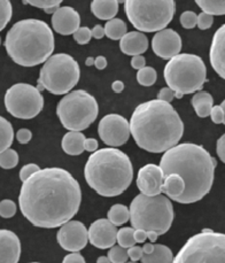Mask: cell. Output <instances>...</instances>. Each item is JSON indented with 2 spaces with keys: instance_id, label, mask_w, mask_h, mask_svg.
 I'll return each instance as SVG.
<instances>
[{
  "instance_id": "6da1fadb",
  "label": "cell",
  "mask_w": 225,
  "mask_h": 263,
  "mask_svg": "<svg viewBox=\"0 0 225 263\" xmlns=\"http://www.w3.org/2000/svg\"><path fill=\"white\" fill-rule=\"evenodd\" d=\"M82 201L81 186L62 168H45L23 182L20 209L32 226L54 229L71 221Z\"/></svg>"
},
{
  "instance_id": "7a4b0ae2",
  "label": "cell",
  "mask_w": 225,
  "mask_h": 263,
  "mask_svg": "<svg viewBox=\"0 0 225 263\" xmlns=\"http://www.w3.org/2000/svg\"><path fill=\"white\" fill-rule=\"evenodd\" d=\"M130 134L140 148L151 153H163L178 145L184 123L173 105L149 100L136 107L129 122Z\"/></svg>"
},
{
  "instance_id": "3957f363",
  "label": "cell",
  "mask_w": 225,
  "mask_h": 263,
  "mask_svg": "<svg viewBox=\"0 0 225 263\" xmlns=\"http://www.w3.org/2000/svg\"><path fill=\"white\" fill-rule=\"evenodd\" d=\"M165 178L178 175L185 184V191L177 200L179 203H193L201 200L212 190L216 160L197 144H178L164 152L160 162Z\"/></svg>"
},
{
  "instance_id": "277c9868",
  "label": "cell",
  "mask_w": 225,
  "mask_h": 263,
  "mask_svg": "<svg viewBox=\"0 0 225 263\" xmlns=\"http://www.w3.org/2000/svg\"><path fill=\"white\" fill-rule=\"evenodd\" d=\"M54 35L46 22L26 18L9 29L5 47L11 59L22 67L45 63L54 51Z\"/></svg>"
},
{
  "instance_id": "5b68a950",
  "label": "cell",
  "mask_w": 225,
  "mask_h": 263,
  "mask_svg": "<svg viewBox=\"0 0 225 263\" xmlns=\"http://www.w3.org/2000/svg\"><path fill=\"white\" fill-rule=\"evenodd\" d=\"M85 181L102 197H117L134 179L130 158L122 151L106 147L96 151L87 159L84 168Z\"/></svg>"
},
{
  "instance_id": "8992f818",
  "label": "cell",
  "mask_w": 225,
  "mask_h": 263,
  "mask_svg": "<svg viewBox=\"0 0 225 263\" xmlns=\"http://www.w3.org/2000/svg\"><path fill=\"white\" fill-rule=\"evenodd\" d=\"M129 212L131 226L135 230L153 231L159 236L167 233L174 221L173 203L162 194L155 197L138 194L132 200Z\"/></svg>"
},
{
  "instance_id": "52a82bcc",
  "label": "cell",
  "mask_w": 225,
  "mask_h": 263,
  "mask_svg": "<svg viewBox=\"0 0 225 263\" xmlns=\"http://www.w3.org/2000/svg\"><path fill=\"white\" fill-rule=\"evenodd\" d=\"M168 87L175 92V98L200 91L207 81V68L201 58L183 53L168 61L163 71Z\"/></svg>"
},
{
  "instance_id": "ba28073f",
  "label": "cell",
  "mask_w": 225,
  "mask_h": 263,
  "mask_svg": "<svg viewBox=\"0 0 225 263\" xmlns=\"http://www.w3.org/2000/svg\"><path fill=\"white\" fill-rule=\"evenodd\" d=\"M81 69L78 62L69 54L58 53L44 63L39 72L36 89L47 90L52 95H68L80 81Z\"/></svg>"
},
{
  "instance_id": "9c48e42d",
  "label": "cell",
  "mask_w": 225,
  "mask_h": 263,
  "mask_svg": "<svg viewBox=\"0 0 225 263\" xmlns=\"http://www.w3.org/2000/svg\"><path fill=\"white\" fill-rule=\"evenodd\" d=\"M124 9L139 32H159L173 20L176 4L174 0H126Z\"/></svg>"
},
{
  "instance_id": "30bf717a",
  "label": "cell",
  "mask_w": 225,
  "mask_h": 263,
  "mask_svg": "<svg viewBox=\"0 0 225 263\" xmlns=\"http://www.w3.org/2000/svg\"><path fill=\"white\" fill-rule=\"evenodd\" d=\"M57 114L66 129L81 133L97 120L99 106L89 92L76 90L69 92L60 100L57 107Z\"/></svg>"
},
{
  "instance_id": "8fae6325",
  "label": "cell",
  "mask_w": 225,
  "mask_h": 263,
  "mask_svg": "<svg viewBox=\"0 0 225 263\" xmlns=\"http://www.w3.org/2000/svg\"><path fill=\"white\" fill-rule=\"evenodd\" d=\"M173 263H225V233L201 231L185 242Z\"/></svg>"
},
{
  "instance_id": "7c38bea8",
  "label": "cell",
  "mask_w": 225,
  "mask_h": 263,
  "mask_svg": "<svg viewBox=\"0 0 225 263\" xmlns=\"http://www.w3.org/2000/svg\"><path fill=\"white\" fill-rule=\"evenodd\" d=\"M5 107L14 118L31 120L43 110L44 97L35 86L17 83L5 93Z\"/></svg>"
},
{
  "instance_id": "4fadbf2b",
  "label": "cell",
  "mask_w": 225,
  "mask_h": 263,
  "mask_svg": "<svg viewBox=\"0 0 225 263\" xmlns=\"http://www.w3.org/2000/svg\"><path fill=\"white\" fill-rule=\"evenodd\" d=\"M98 134L106 145L114 148L119 147L130 138L129 121L119 114L106 115L99 122Z\"/></svg>"
},
{
  "instance_id": "5bb4252c",
  "label": "cell",
  "mask_w": 225,
  "mask_h": 263,
  "mask_svg": "<svg viewBox=\"0 0 225 263\" xmlns=\"http://www.w3.org/2000/svg\"><path fill=\"white\" fill-rule=\"evenodd\" d=\"M57 239L63 250L71 253H78L85 248L89 241L87 229L80 221H69L60 227Z\"/></svg>"
},
{
  "instance_id": "9a60e30c",
  "label": "cell",
  "mask_w": 225,
  "mask_h": 263,
  "mask_svg": "<svg viewBox=\"0 0 225 263\" xmlns=\"http://www.w3.org/2000/svg\"><path fill=\"white\" fill-rule=\"evenodd\" d=\"M152 48L158 57L170 60L182 50V38L173 29H163L155 33L152 40Z\"/></svg>"
},
{
  "instance_id": "2e32d148",
  "label": "cell",
  "mask_w": 225,
  "mask_h": 263,
  "mask_svg": "<svg viewBox=\"0 0 225 263\" xmlns=\"http://www.w3.org/2000/svg\"><path fill=\"white\" fill-rule=\"evenodd\" d=\"M163 174L159 165L148 163L139 169L137 175V187L141 194L147 197H155L162 193Z\"/></svg>"
},
{
  "instance_id": "e0dca14e",
  "label": "cell",
  "mask_w": 225,
  "mask_h": 263,
  "mask_svg": "<svg viewBox=\"0 0 225 263\" xmlns=\"http://www.w3.org/2000/svg\"><path fill=\"white\" fill-rule=\"evenodd\" d=\"M87 235L91 245L99 250H107L115 246L117 229L106 218H99L91 224Z\"/></svg>"
},
{
  "instance_id": "ac0fdd59",
  "label": "cell",
  "mask_w": 225,
  "mask_h": 263,
  "mask_svg": "<svg viewBox=\"0 0 225 263\" xmlns=\"http://www.w3.org/2000/svg\"><path fill=\"white\" fill-rule=\"evenodd\" d=\"M81 16L75 8L70 6L59 7L52 16V27L63 36L74 35L80 29Z\"/></svg>"
},
{
  "instance_id": "d6986e66",
  "label": "cell",
  "mask_w": 225,
  "mask_h": 263,
  "mask_svg": "<svg viewBox=\"0 0 225 263\" xmlns=\"http://www.w3.org/2000/svg\"><path fill=\"white\" fill-rule=\"evenodd\" d=\"M21 256V241L11 230L0 229V263H17Z\"/></svg>"
},
{
  "instance_id": "ffe728a7",
  "label": "cell",
  "mask_w": 225,
  "mask_h": 263,
  "mask_svg": "<svg viewBox=\"0 0 225 263\" xmlns=\"http://www.w3.org/2000/svg\"><path fill=\"white\" fill-rule=\"evenodd\" d=\"M210 65L219 77L225 80V24L217 29L210 46Z\"/></svg>"
},
{
  "instance_id": "44dd1931",
  "label": "cell",
  "mask_w": 225,
  "mask_h": 263,
  "mask_svg": "<svg viewBox=\"0 0 225 263\" xmlns=\"http://www.w3.org/2000/svg\"><path fill=\"white\" fill-rule=\"evenodd\" d=\"M120 48L122 53L126 55H141L143 53L147 51L148 48V40L146 35L139 31H131L126 32V35L121 38Z\"/></svg>"
},
{
  "instance_id": "7402d4cb",
  "label": "cell",
  "mask_w": 225,
  "mask_h": 263,
  "mask_svg": "<svg viewBox=\"0 0 225 263\" xmlns=\"http://www.w3.org/2000/svg\"><path fill=\"white\" fill-rule=\"evenodd\" d=\"M119 4L117 0H95L91 3V12L99 20L110 21L119 12Z\"/></svg>"
},
{
  "instance_id": "603a6c76",
  "label": "cell",
  "mask_w": 225,
  "mask_h": 263,
  "mask_svg": "<svg viewBox=\"0 0 225 263\" xmlns=\"http://www.w3.org/2000/svg\"><path fill=\"white\" fill-rule=\"evenodd\" d=\"M84 142L85 136L82 133H75V131H69L63 136L61 146L63 152L68 155H81L84 152Z\"/></svg>"
},
{
  "instance_id": "cb8c5ba5",
  "label": "cell",
  "mask_w": 225,
  "mask_h": 263,
  "mask_svg": "<svg viewBox=\"0 0 225 263\" xmlns=\"http://www.w3.org/2000/svg\"><path fill=\"white\" fill-rule=\"evenodd\" d=\"M185 191V184L182 178L178 175L171 174L163 179L162 192L167 196V198L177 200Z\"/></svg>"
},
{
  "instance_id": "d4e9b609",
  "label": "cell",
  "mask_w": 225,
  "mask_h": 263,
  "mask_svg": "<svg viewBox=\"0 0 225 263\" xmlns=\"http://www.w3.org/2000/svg\"><path fill=\"white\" fill-rule=\"evenodd\" d=\"M214 105V99L210 93L206 91H200L192 98V106L199 118H207L210 115Z\"/></svg>"
},
{
  "instance_id": "484cf974",
  "label": "cell",
  "mask_w": 225,
  "mask_h": 263,
  "mask_svg": "<svg viewBox=\"0 0 225 263\" xmlns=\"http://www.w3.org/2000/svg\"><path fill=\"white\" fill-rule=\"evenodd\" d=\"M174 254L170 248L165 245H154V250L151 254H143V263H173Z\"/></svg>"
},
{
  "instance_id": "4316f807",
  "label": "cell",
  "mask_w": 225,
  "mask_h": 263,
  "mask_svg": "<svg viewBox=\"0 0 225 263\" xmlns=\"http://www.w3.org/2000/svg\"><path fill=\"white\" fill-rule=\"evenodd\" d=\"M107 220H108L113 226L120 227L122 224H125L128 221H130V212L129 208L124 206V204L116 203L114 206H111L110 209L107 213Z\"/></svg>"
},
{
  "instance_id": "83f0119b",
  "label": "cell",
  "mask_w": 225,
  "mask_h": 263,
  "mask_svg": "<svg viewBox=\"0 0 225 263\" xmlns=\"http://www.w3.org/2000/svg\"><path fill=\"white\" fill-rule=\"evenodd\" d=\"M105 35L113 41H121V38L126 35V27L125 22L122 18H113L110 21H107L106 26L104 27Z\"/></svg>"
},
{
  "instance_id": "f1b7e54d",
  "label": "cell",
  "mask_w": 225,
  "mask_h": 263,
  "mask_svg": "<svg viewBox=\"0 0 225 263\" xmlns=\"http://www.w3.org/2000/svg\"><path fill=\"white\" fill-rule=\"evenodd\" d=\"M14 140L13 125L3 116H0V153L11 147Z\"/></svg>"
},
{
  "instance_id": "f546056e",
  "label": "cell",
  "mask_w": 225,
  "mask_h": 263,
  "mask_svg": "<svg viewBox=\"0 0 225 263\" xmlns=\"http://www.w3.org/2000/svg\"><path fill=\"white\" fill-rule=\"evenodd\" d=\"M197 5L209 15H225V0H197Z\"/></svg>"
},
{
  "instance_id": "4dcf8cb0",
  "label": "cell",
  "mask_w": 225,
  "mask_h": 263,
  "mask_svg": "<svg viewBox=\"0 0 225 263\" xmlns=\"http://www.w3.org/2000/svg\"><path fill=\"white\" fill-rule=\"evenodd\" d=\"M135 229L134 228H122L117 230L116 241L119 242V246L122 248H130L132 246H136V240L134 237Z\"/></svg>"
},
{
  "instance_id": "1f68e13d",
  "label": "cell",
  "mask_w": 225,
  "mask_h": 263,
  "mask_svg": "<svg viewBox=\"0 0 225 263\" xmlns=\"http://www.w3.org/2000/svg\"><path fill=\"white\" fill-rule=\"evenodd\" d=\"M158 74L153 67H145L137 72V81L143 86H152L156 82Z\"/></svg>"
},
{
  "instance_id": "d6a6232c",
  "label": "cell",
  "mask_w": 225,
  "mask_h": 263,
  "mask_svg": "<svg viewBox=\"0 0 225 263\" xmlns=\"http://www.w3.org/2000/svg\"><path fill=\"white\" fill-rule=\"evenodd\" d=\"M18 163V154L16 151L8 148L0 153V167L3 169H13Z\"/></svg>"
},
{
  "instance_id": "836d02e7",
  "label": "cell",
  "mask_w": 225,
  "mask_h": 263,
  "mask_svg": "<svg viewBox=\"0 0 225 263\" xmlns=\"http://www.w3.org/2000/svg\"><path fill=\"white\" fill-rule=\"evenodd\" d=\"M13 15V6L8 0H0V31L6 28Z\"/></svg>"
},
{
  "instance_id": "e575fe53",
  "label": "cell",
  "mask_w": 225,
  "mask_h": 263,
  "mask_svg": "<svg viewBox=\"0 0 225 263\" xmlns=\"http://www.w3.org/2000/svg\"><path fill=\"white\" fill-rule=\"evenodd\" d=\"M61 0H39V2H24V4H29L30 6L42 8L46 14H54L58 8L60 7Z\"/></svg>"
},
{
  "instance_id": "d590c367",
  "label": "cell",
  "mask_w": 225,
  "mask_h": 263,
  "mask_svg": "<svg viewBox=\"0 0 225 263\" xmlns=\"http://www.w3.org/2000/svg\"><path fill=\"white\" fill-rule=\"evenodd\" d=\"M108 257L110 263H126L129 260L128 251L121 246H113L108 252Z\"/></svg>"
},
{
  "instance_id": "8d00e7d4",
  "label": "cell",
  "mask_w": 225,
  "mask_h": 263,
  "mask_svg": "<svg viewBox=\"0 0 225 263\" xmlns=\"http://www.w3.org/2000/svg\"><path fill=\"white\" fill-rule=\"evenodd\" d=\"M16 204L13 200L5 199L0 201V216L4 218H11L16 214Z\"/></svg>"
},
{
  "instance_id": "74e56055",
  "label": "cell",
  "mask_w": 225,
  "mask_h": 263,
  "mask_svg": "<svg viewBox=\"0 0 225 263\" xmlns=\"http://www.w3.org/2000/svg\"><path fill=\"white\" fill-rule=\"evenodd\" d=\"M197 17H198L197 14L192 11L184 12L179 17L180 24H182L183 28L185 29H193L195 28V26H197Z\"/></svg>"
},
{
  "instance_id": "f35d334b",
  "label": "cell",
  "mask_w": 225,
  "mask_h": 263,
  "mask_svg": "<svg viewBox=\"0 0 225 263\" xmlns=\"http://www.w3.org/2000/svg\"><path fill=\"white\" fill-rule=\"evenodd\" d=\"M91 29L87 27H80V29L74 33V40L80 44V45H85V44L91 41Z\"/></svg>"
},
{
  "instance_id": "ab89813d",
  "label": "cell",
  "mask_w": 225,
  "mask_h": 263,
  "mask_svg": "<svg viewBox=\"0 0 225 263\" xmlns=\"http://www.w3.org/2000/svg\"><path fill=\"white\" fill-rule=\"evenodd\" d=\"M39 170H41L39 169V165H37L36 163H28L23 165L22 169L20 170V179L22 182H26L28 178H30L33 174H36Z\"/></svg>"
},
{
  "instance_id": "60d3db41",
  "label": "cell",
  "mask_w": 225,
  "mask_h": 263,
  "mask_svg": "<svg viewBox=\"0 0 225 263\" xmlns=\"http://www.w3.org/2000/svg\"><path fill=\"white\" fill-rule=\"evenodd\" d=\"M213 23H214V16L203 12L200 13L197 17V26L199 27V29H201V30H207V29H209L213 26Z\"/></svg>"
},
{
  "instance_id": "b9f144b4",
  "label": "cell",
  "mask_w": 225,
  "mask_h": 263,
  "mask_svg": "<svg viewBox=\"0 0 225 263\" xmlns=\"http://www.w3.org/2000/svg\"><path fill=\"white\" fill-rule=\"evenodd\" d=\"M210 118H212V121L215 124H221L223 123V119H224V114L223 110L221 108V106H213L212 111H210Z\"/></svg>"
},
{
  "instance_id": "7bdbcfd3",
  "label": "cell",
  "mask_w": 225,
  "mask_h": 263,
  "mask_svg": "<svg viewBox=\"0 0 225 263\" xmlns=\"http://www.w3.org/2000/svg\"><path fill=\"white\" fill-rule=\"evenodd\" d=\"M32 138V134L29 129H20L16 133V139L20 144H28Z\"/></svg>"
},
{
  "instance_id": "ee69618b",
  "label": "cell",
  "mask_w": 225,
  "mask_h": 263,
  "mask_svg": "<svg viewBox=\"0 0 225 263\" xmlns=\"http://www.w3.org/2000/svg\"><path fill=\"white\" fill-rule=\"evenodd\" d=\"M174 98H175V92L173 90H170L169 87H163V89H161L158 95V100L169 102V104L170 101H173Z\"/></svg>"
},
{
  "instance_id": "f6af8a7d",
  "label": "cell",
  "mask_w": 225,
  "mask_h": 263,
  "mask_svg": "<svg viewBox=\"0 0 225 263\" xmlns=\"http://www.w3.org/2000/svg\"><path fill=\"white\" fill-rule=\"evenodd\" d=\"M128 256L132 262H137L143 257V248L139 246H132L128 248Z\"/></svg>"
},
{
  "instance_id": "bcb514c9",
  "label": "cell",
  "mask_w": 225,
  "mask_h": 263,
  "mask_svg": "<svg viewBox=\"0 0 225 263\" xmlns=\"http://www.w3.org/2000/svg\"><path fill=\"white\" fill-rule=\"evenodd\" d=\"M62 263H86L85 259L80 253H70L65 256Z\"/></svg>"
},
{
  "instance_id": "7dc6e473",
  "label": "cell",
  "mask_w": 225,
  "mask_h": 263,
  "mask_svg": "<svg viewBox=\"0 0 225 263\" xmlns=\"http://www.w3.org/2000/svg\"><path fill=\"white\" fill-rule=\"evenodd\" d=\"M216 152H217L218 158L221 159V161L225 163V134L217 140Z\"/></svg>"
},
{
  "instance_id": "c3c4849f",
  "label": "cell",
  "mask_w": 225,
  "mask_h": 263,
  "mask_svg": "<svg viewBox=\"0 0 225 263\" xmlns=\"http://www.w3.org/2000/svg\"><path fill=\"white\" fill-rule=\"evenodd\" d=\"M131 66H132V68H135V69H137V70L143 69V68L146 67V59L143 55L134 57L131 59Z\"/></svg>"
},
{
  "instance_id": "681fc988",
  "label": "cell",
  "mask_w": 225,
  "mask_h": 263,
  "mask_svg": "<svg viewBox=\"0 0 225 263\" xmlns=\"http://www.w3.org/2000/svg\"><path fill=\"white\" fill-rule=\"evenodd\" d=\"M99 147V144H98V140L95 138H87L84 142V151H87V152L95 153L96 151Z\"/></svg>"
},
{
  "instance_id": "f907efd6",
  "label": "cell",
  "mask_w": 225,
  "mask_h": 263,
  "mask_svg": "<svg viewBox=\"0 0 225 263\" xmlns=\"http://www.w3.org/2000/svg\"><path fill=\"white\" fill-rule=\"evenodd\" d=\"M91 35L96 40H101L102 37L105 36V30H104V27L100 26V24H97L95 26V28L91 30Z\"/></svg>"
},
{
  "instance_id": "816d5d0a",
  "label": "cell",
  "mask_w": 225,
  "mask_h": 263,
  "mask_svg": "<svg viewBox=\"0 0 225 263\" xmlns=\"http://www.w3.org/2000/svg\"><path fill=\"white\" fill-rule=\"evenodd\" d=\"M134 237L136 242H145L146 239H147V232L144 230H135Z\"/></svg>"
},
{
  "instance_id": "f5cc1de1",
  "label": "cell",
  "mask_w": 225,
  "mask_h": 263,
  "mask_svg": "<svg viewBox=\"0 0 225 263\" xmlns=\"http://www.w3.org/2000/svg\"><path fill=\"white\" fill-rule=\"evenodd\" d=\"M95 66L97 69L99 70H104L105 68L107 67V60L105 57H98L95 59Z\"/></svg>"
},
{
  "instance_id": "db71d44e",
  "label": "cell",
  "mask_w": 225,
  "mask_h": 263,
  "mask_svg": "<svg viewBox=\"0 0 225 263\" xmlns=\"http://www.w3.org/2000/svg\"><path fill=\"white\" fill-rule=\"evenodd\" d=\"M111 89H113V91L116 92V93H120V92L124 90V83L122 81H115L111 84Z\"/></svg>"
},
{
  "instance_id": "11a10c76",
  "label": "cell",
  "mask_w": 225,
  "mask_h": 263,
  "mask_svg": "<svg viewBox=\"0 0 225 263\" xmlns=\"http://www.w3.org/2000/svg\"><path fill=\"white\" fill-rule=\"evenodd\" d=\"M143 248V254H151L152 252L154 250V245L153 243H145Z\"/></svg>"
},
{
  "instance_id": "9f6ffc18",
  "label": "cell",
  "mask_w": 225,
  "mask_h": 263,
  "mask_svg": "<svg viewBox=\"0 0 225 263\" xmlns=\"http://www.w3.org/2000/svg\"><path fill=\"white\" fill-rule=\"evenodd\" d=\"M158 238H159V235L156 232H153V231L147 232V239H149L152 242H155L158 240Z\"/></svg>"
},
{
  "instance_id": "6f0895ef",
  "label": "cell",
  "mask_w": 225,
  "mask_h": 263,
  "mask_svg": "<svg viewBox=\"0 0 225 263\" xmlns=\"http://www.w3.org/2000/svg\"><path fill=\"white\" fill-rule=\"evenodd\" d=\"M97 263H110V261L107 256H99L97 260Z\"/></svg>"
},
{
  "instance_id": "680465c9",
  "label": "cell",
  "mask_w": 225,
  "mask_h": 263,
  "mask_svg": "<svg viewBox=\"0 0 225 263\" xmlns=\"http://www.w3.org/2000/svg\"><path fill=\"white\" fill-rule=\"evenodd\" d=\"M85 65L89 66V67L92 66V65H95V59H93V58H87Z\"/></svg>"
},
{
  "instance_id": "91938a15",
  "label": "cell",
  "mask_w": 225,
  "mask_h": 263,
  "mask_svg": "<svg viewBox=\"0 0 225 263\" xmlns=\"http://www.w3.org/2000/svg\"><path fill=\"white\" fill-rule=\"evenodd\" d=\"M219 106H221V108H222V110H223V114H224V119H223V123L225 124V100L222 102V104L221 105H219Z\"/></svg>"
},
{
  "instance_id": "94428289",
  "label": "cell",
  "mask_w": 225,
  "mask_h": 263,
  "mask_svg": "<svg viewBox=\"0 0 225 263\" xmlns=\"http://www.w3.org/2000/svg\"><path fill=\"white\" fill-rule=\"evenodd\" d=\"M0 45H2V37H0Z\"/></svg>"
},
{
  "instance_id": "6125c7cd",
  "label": "cell",
  "mask_w": 225,
  "mask_h": 263,
  "mask_svg": "<svg viewBox=\"0 0 225 263\" xmlns=\"http://www.w3.org/2000/svg\"><path fill=\"white\" fill-rule=\"evenodd\" d=\"M126 263H137V262H126Z\"/></svg>"
},
{
  "instance_id": "be15d7a7",
  "label": "cell",
  "mask_w": 225,
  "mask_h": 263,
  "mask_svg": "<svg viewBox=\"0 0 225 263\" xmlns=\"http://www.w3.org/2000/svg\"><path fill=\"white\" fill-rule=\"evenodd\" d=\"M30 263H39V262H30Z\"/></svg>"
}]
</instances>
